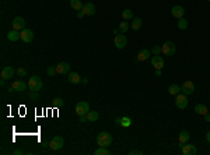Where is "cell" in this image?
Instances as JSON below:
<instances>
[{"instance_id":"obj_1","label":"cell","mask_w":210,"mask_h":155,"mask_svg":"<svg viewBox=\"0 0 210 155\" xmlns=\"http://www.w3.org/2000/svg\"><path fill=\"white\" fill-rule=\"evenodd\" d=\"M97 144L98 147H109L111 144H112V136H111L108 132H102L98 134L97 137Z\"/></svg>"},{"instance_id":"obj_2","label":"cell","mask_w":210,"mask_h":155,"mask_svg":"<svg viewBox=\"0 0 210 155\" xmlns=\"http://www.w3.org/2000/svg\"><path fill=\"white\" fill-rule=\"evenodd\" d=\"M42 85H44V81L38 76H34L28 80V87L31 91H39V89H42Z\"/></svg>"},{"instance_id":"obj_3","label":"cell","mask_w":210,"mask_h":155,"mask_svg":"<svg viewBox=\"0 0 210 155\" xmlns=\"http://www.w3.org/2000/svg\"><path fill=\"white\" fill-rule=\"evenodd\" d=\"M63 145H65V140H63V137H60V136H55L49 141V147L52 148L53 151H59Z\"/></svg>"},{"instance_id":"obj_4","label":"cell","mask_w":210,"mask_h":155,"mask_svg":"<svg viewBox=\"0 0 210 155\" xmlns=\"http://www.w3.org/2000/svg\"><path fill=\"white\" fill-rule=\"evenodd\" d=\"M161 49H163V53L167 56H174L176 52V46L174 42H171V41H167L165 43L161 46Z\"/></svg>"},{"instance_id":"obj_5","label":"cell","mask_w":210,"mask_h":155,"mask_svg":"<svg viewBox=\"0 0 210 155\" xmlns=\"http://www.w3.org/2000/svg\"><path fill=\"white\" fill-rule=\"evenodd\" d=\"M88 112H90V105L86 102V101H80V102H77V105H76V115L77 116L87 115Z\"/></svg>"},{"instance_id":"obj_6","label":"cell","mask_w":210,"mask_h":155,"mask_svg":"<svg viewBox=\"0 0 210 155\" xmlns=\"http://www.w3.org/2000/svg\"><path fill=\"white\" fill-rule=\"evenodd\" d=\"M175 105L179 109H185L188 106V95H185V94L175 95Z\"/></svg>"},{"instance_id":"obj_7","label":"cell","mask_w":210,"mask_h":155,"mask_svg":"<svg viewBox=\"0 0 210 155\" xmlns=\"http://www.w3.org/2000/svg\"><path fill=\"white\" fill-rule=\"evenodd\" d=\"M20 35H21V41L25 42V43L32 42V39H34V32H32L31 29L24 28L23 31H20Z\"/></svg>"},{"instance_id":"obj_8","label":"cell","mask_w":210,"mask_h":155,"mask_svg":"<svg viewBox=\"0 0 210 155\" xmlns=\"http://www.w3.org/2000/svg\"><path fill=\"white\" fill-rule=\"evenodd\" d=\"M11 27H13V29H16V31H23V29L25 28V20H24L23 17H16V18L13 20V22H11Z\"/></svg>"},{"instance_id":"obj_9","label":"cell","mask_w":210,"mask_h":155,"mask_svg":"<svg viewBox=\"0 0 210 155\" xmlns=\"http://www.w3.org/2000/svg\"><path fill=\"white\" fill-rule=\"evenodd\" d=\"M193 91H195V84L192 81H185L184 84H182V87H181V92H182V94L191 95V94H193Z\"/></svg>"},{"instance_id":"obj_10","label":"cell","mask_w":210,"mask_h":155,"mask_svg":"<svg viewBox=\"0 0 210 155\" xmlns=\"http://www.w3.org/2000/svg\"><path fill=\"white\" fill-rule=\"evenodd\" d=\"M113 43H115V46L118 48V49H123L126 46V37L122 34H118L115 37V39H113Z\"/></svg>"},{"instance_id":"obj_11","label":"cell","mask_w":210,"mask_h":155,"mask_svg":"<svg viewBox=\"0 0 210 155\" xmlns=\"http://www.w3.org/2000/svg\"><path fill=\"white\" fill-rule=\"evenodd\" d=\"M56 67V71H58V74H69L70 73V64L67 63V62H62V63H59Z\"/></svg>"},{"instance_id":"obj_12","label":"cell","mask_w":210,"mask_h":155,"mask_svg":"<svg viewBox=\"0 0 210 155\" xmlns=\"http://www.w3.org/2000/svg\"><path fill=\"white\" fill-rule=\"evenodd\" d=\"M151 64L155 70H157V68H163L164 67V59L161 58L160 55H154L151 58Z\"/></svg>"},{"instance_id":"obj_13","label":"cell","mask_w":210,"mask_h":155,"mask_svg":"<svg viewBox=\"0 0 210 155\" xmlns=\"http://www.w3.org/2000/svg\"><path fill=\"white\" fill-rule=\"evenodd\" d=\"M81 11L86 16H94L95 11H97V8H95V4H92V3H87V4L83 6Z\"/></svg>"},{"instance_id":"obj_14","label":"cell","mask_w":210,"mask_h":155,"mask_svg":"<svg viewBox=\"0 0 210 155\" xmlns=\"http://www.w3.org/2000/svg\"><path fill=\"white\" fill-rule=\"evenodd\" d=\"M196 152H197V150H196L195 145L188 144V142L182 145V154H184V155H195Z\"/></svg>"},{"instance_id":"obj_15","label":"cell","mask_w":210,"mask_h":155,"mask_svg":"<svg viewBox=\"0 0 210 155\" xmlns=\"http://www.w3.org/2000/svg\"><path fill=\"white\" fill-rule=\"evenodd\" d=\"M171 13H172V16L175 17V18H182L184 17V14H185V10H184V7L182 6H174L172 8H171Z\"/></svg>"},{"instance_id":"obj_16","label":"cell","mask_w":210,"mask_h":155,"mask_svg":"<svg viewBox=\"0 0 210 155\" xmlns=\"http://www.w3.org/2000/svg\"><path fill=\"white\" fill-rule=\"evenodd\" d=\"M13 74H14V68L11 67V66H6L2 70V73H0V77H2V78H4V80H8V78H11V77H13Z\"/></svg>"},{"instance_id":"obj_17","label":"cell","mask_w":210,"mask_h":155,"mask_svg":"<svg viewBox=\"0 0 210 155\" xmlns=\"http://www.w3.org/2000/svg\"><path fill=\"white\" fill-rule=\"evenodd\" d=\"M189 137H191V134H189L186 130H182L181 133H179V138H178V142H179V147L182 148V145L184 144H186L188 142V140H189Z\"/></svg>"},{"instance_id":"obj_18","label":"cell","mask_w":210,"mask_h":155,"mask_svg":"<svg viewBox=\"0 0 210 155\" xmlns=\"http://www.w3.org/2000/svg\"><path fill=\"white\" fill-rule=\"evenodd\" d=\"M11 87L18 92H24L27 89V84L24 81H21V80H17V81H14L13 84H11Z\"/></svg>"},{"instance_id":"obj_19","label":"cell","mask_w":210,"mask_h":155,"mask_svg":"<svg viewBox=\"0 0 210 155\" xmlns=\"http://www.w3.org/2000/svg\"><path fill=\"white\" fill-rule=\"evenodd\" d=\"M7 39H8V41H11V42H17L18 39H21L20 31H16V29H11V31L7 34Z\"/></svg>"},{"instance_id":"obj_20","label":"cell","mask_w":210,"mask_h":155,"mask_svg":"<svg viewBox=\"0 0 210 155\" xmlns=\"http://www.w3.org/2000/svg\"><path fill=\"white\" fill-rule=\"evenodd\" d=\"M67 80L71 84H79V82H81V77L79 76V73H69Z\"/></svg>"},{"instance_id":"obj_21","label":"cell","mask_w":210,"mask_h":155,"mask_svg":"<svg viewBox=\"0 0 210 155\" xmlns=\"http://www.w3.org/2000/svg\"><path fill=\"white\" fill-rule=\"evenodd\" d=\"M149 58H150V52H149L147 49L140 50L139 55H137V60H139V62H144V60H147Z\"/></svg>"},{"instance_id":"obj_22","label":"cell","mask_w":210,"mask_h":155,"mask_svg":"<svg viewBox=\"0 0 210 155\" xmlns=\"http://www.w3.org/2000/svg\"><path fill=\"white\" fill-rule=\"evenodd\" d=\"M86 116H87V120L91 122V123H92V122H97V120H98V118H100V115H98V112H97V111H90Z\"/></svg>"},{"instance_id":"obj_23","label":"cell","mask_w":210,"mask_h":155,"mask_svg":"<svg viewBox=\"0 0 210 155\" xmlns=\"http://www.w3.org/2000/svg\"><path fill=\"white\" fill-rule=\"evenodd\" d=\"M195 112L199 113V115H203V116H205L209 111H207V108H206V105H203V103H197V105L195 106Z\"/></svg>"},{"instance_id":"obj_24","label":"cell","mask_w":210,"mask_h":155,"mask_svg":"<svg viewBox=\"0 0 210 155\" xmlns=\"http://www.w3.org/2000/svg\"><path fill=\"white\" fill-rule=\"evenodd\" d=\"M70 6H71V8L73 10H76V11H79V10H81L83 8V3H81V0H70Z\"/></svg>"},{"instance_id":"obj_25","label":"cell","mask_w":210,"mask_h":155,"mask_svg":"<svg viewBox=\"0 0 210 155\" xmlns=\"http://www.w3.org/2000/svg\"><path fill=\"white\" fill-rule=\"evenodd\" d=\"M142 24H143V21L140 18H133L132 20V29H133V31H139V29L142 28Z\"/></svg>"},{"instance_id":"obj_26","label":"cell","mask_w":210,"mask_h":155,"mask_svg":"<svg viewBox=\"0 0 210 155\" xmlns=\"http://www.w3.org/2000/svg\"><path fill=\"white\" fill-rule=\"evenodd\" d=\"M122 18L129 21V20H133V11L130 8H126V10L122 11Z\"/></svg>"},{"instance_id":"obj_27","label":"cell","mask_w":210,"mask_h":155,"mask_svg":"<svg viewBox=\"0 0 210 155\" xmlns=\"http://www.w3.org/2000/svg\"><path fill=\"white\" fill-rule=\"evenodd\" d=\"M168 92H170L171 95H178L179 92H181V87H179V85H176V84H172V85H170V87H168Z\"/></svg>"},{"instance_id":"obj_28","label":"cell","mask_w":210,"mask_h":155,"mask_svg":"<svg viewBox=\"0 0 210 155\" xmlns=\"http://www.w3.org/2000/svg\"><path fill=\"white\" fill-rule=\"evenodd\" d=\"M95 155H108L109 154V150H108L107 147H98L97 150L94 151Z\"/></svg>"},{"instance_id":"obj_29","label":"cell","mask_w":210,"mask_h":155,"mask_svg":"<svg viewBox=\"0 0 210 155\" xmlns=\"http://www.w3.org/2000/svg\"><path fill=\"white\" fill-rule=\"evenodd\" d=\"M176 25H178V28H179V29H186V28H188V21L184 18V17H182V18H179V20H178Z\"/></svg>"},{"instance_id":"obj_30","label":"cell","mask_w":210,"mask_h":155,"mask_svg":"<svg viewBox=\"0 0 210 155\" xmlns=\"http://www.w3.org/2000/svg\"><path fill=\"white\" fill-rule=\"evenodd\" d=\"M129 27H130V25H129V22L126 21V20H123V21L119 24V31H121L122 34H125V32L129 29Z\"/></svg>"},{"instance_id":"obj_31","label":"cell","mask_w":210,"mask_h":155,"mask_svg":"<svg viewBox=\"0 0 210 155\" xmlns=\"http://www.w3.org/2000/svg\"><path fill=\"white\" fill-rule=\"evenodd\" d=\"M130 124H132L130 118H128V116H125V118H121V126H122V127H129Z\"/></svg>"},{"instance_id":"obj_32","label":"cell","mask_w":210,"mask_h":155,"mask_svg":"<svg viewBox=\"0 0 210 155\" xmlns=\"http://www.w3.org/2000/svg\"><path fill=\"white\" fill-rule=\"evenodd\" d=\"M52 105L55 106V108H60V106L63 105V99H62L60 97L55 98V99H53V102H52Z\"/></svg>"},{"instance_id":"obj_33","label":"cell","mask_w":210,"mask_h":155,"mask_svg":"<svg viewBox=\"0 0 210 155\" xmlns=\"http://www.w3.org/2000/svg\"><path fill=\"white\" fill-rule=\"evenodd\" d=\"M28 98H29L31 101H38V99H39V95H38V91H31V92L28 94Z\"/></svg>"},{"instance_id":"obj_34","label":"cell","mask_w":210,"mask_h":155,"mask_svg":"<svg viewBox=\"0 0 210 155\" xmlns=\"http://www.w3.org/2000/svg\"><path fill=\"white\" fill-rule=\"evenodd\" d=\"M17 74H18L20 77H27V74H28V73H27V70H25V68L20 67L18 70H17Z\"/></svg>"},{"instance_id":"obj_35","label":"cell","mask_w":210,"mask_h":155,"mask_svg":"<svg viewBox=\"0 0 210 155\" xmlns=\"http://www.w3.org/2000/svg\"><path fill=\"white\" fill-rule=\"evenodd\" d=\"M46 73H48V76H55L58 71H56V67H48Z\"/></svg>"},{"instance_id":"obj_36","label":"cell","mask_w":210,"mask_h":155,"mask_svg":"<svg viewBox=\"0 0 210 155\" xmlns=\"http://www.w3.org/2000/svg\"><path fill=\"white\" fill-rule=\"evenodd\" d=\"M161 52H163L161 46H154V48H153V53H154V55H160Z\"/></svg>"},{"instance_id":"obj_37","label":"cell","mask_w":210,"mask_h":155,"mask_svg":"<svg viewBox=\"0 0 210 155\" xmlns=\"http://www.w3.org/2000/svg\"><path fill=\"white\" fill-rule=\"evenodd\" d=\"M143 152L142 151H139V150H132L130 151V155H142Z\"/></svg>"},{"instance_id":"obj_38","label":"cell","mask_w":210,"mask_h":155,"mask_svg":"<svg viewBox=\"0 0 210 155\" xmlns=\"http://www.w3.org/2000/svg\"><path fill=\"white\" fill-rule=\"evenodd\" d=\"M155 76H157V77L163 76V71H161V68H157V70H155Z\"/></svg>"},{"instance_id":"obj_39","label":"cell","mask_w":210,"mask_h":155,"mask_svg":"<svg viewBox=\"0 0 210 155\" xmlns=\"http://www.w3.org/2000/svg\"><path fill=\"white\" fill-rule=\"evenodd\" d=\"M79 118H80V122H81V123H84V122L87 120V116H86V115H83V116H79Z\"/></svg>"},{"instance_id":"obj_40","label":"cell","mask_w":210,"mask_h":155,"mask_svg":"<svg viewBox=\"0 0 210 155\" xmlns=\"http://www.w3.org/2000/svg\"><path fill=\"white\" fill-rule=\"evenodd\" d=\"M205 120H206V122H210V113H209V112L205 115Z\"/></svg>"},{"instance_id":"obj_41","label":"cell","mask_w":210,"mask_h":155,"mask_svg":"<svg viewBox=\"0 0 210 155\" xmlns=\"http://www.w3.org/2000/svg\"><path fill=\"white\" fill-rule=\"evenodd\" d=\"M84 16H86V14H84V13H83V11H80V13H79V14H77V18H83V17H84Z\"/></svg>"},{"instance_id":"obj_42","label":"cell","mask_w":210,"mask_h":155,"mask_svg":"<svg viewBox=\"0 0 210 155\" xmlns=\"http://www.w3.org/2000/svg\"><path fill=\"white\" fill-rule=\"evenodd\" d=\"M42 147H49V142H48V141H42Z\"/></svg>"},{"instance_id":"obj_43","label":"cell","mask_w":210,"mask_h":155,"mask_svg":"<svg viewBox=\"0 0 210 155\" xmlns=\"http://www.w3.org/2000/svg\"><path fill=\"white\" fill-rule=\"evenodd\" d=\"M81 82L83 84H88V78H81Z\"/></svg>"},{"instance_id":"obj_44","label":"cell","mask_w":210,"mask_h":155,"mask_svg":"<svg viewBox=\"0 0 210 155\" xmlns=\"http://www.w3.org/2000/svg\"><path fill=\"white\" fill-rule=\"evenodd\" d=\"M206 140L210 142V132H207V134H206Z\"/></svg>"},{"instance_id":"obj_45","label":"cell","mask_w":210,"mask_h":155,"mask_svg":"<svg viewBox=\"0 0 210 155\" xmlns=\"http://www.w3.org/2000/svg\"><path fill=\"white\" fill-rule=\"evenodd\" d=\"M21 152H23L21 150H16V151H14V154H21Z\"/></svg>"},{"instance_id":"obj_46","label":"cell","mask_w":210,"mask_h":155,"mask_svg":"<svg viewBox=\"0 0 210 155\" xmlns=\"http://www.w3.org/2000/svg\"><path fill=\"white\" fill-rule=\"evenodd\" d=\"M209 2H210V0H209Z\"/></svg>"}]
</instances>
